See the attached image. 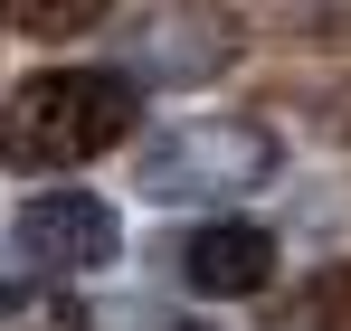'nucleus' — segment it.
Instances as JSON below:
<instances>
[{
	"label": "nucleus",
	"mask_w": 351,
	"mask_h": 331,
	"mask_svg": "<svg viewBox=\"0 0 351 331\" xmlns=\"http://www.w3.org/2000/svg\"><path fill=\"white\" fill-rule=\"evenodd\" d=\"M180 284L209 293V303L266 293V284H276V237H266L256 218H209V227H190V246H180Z\"/></svg>",
	"instance_id": "39448f33"
},
{
	"label": "nucleus",
	"mask_w": 351,
	"mask_h": 331,
	"mask_svg": "<svg viewBox=\"0 0 351 331\" xmlns=\"http://www.w3.org/2000/svg\"><path fill=\"white\" fill-rule=\"evenodd\" d=\"M114 246H123V227L95 189H38L19 209V256L48 275H95V265H114Z\"/></svg>",
	"instance_id": "7ed1b4c3"
},
{
	"label": "nucleus",
	"mask_w": 351,
	"mask_h": 331,
	"mask_svg": "<svg viewBox=\"0 0 351 331\" xmlns=\"http://www.w3.org/2000/svg\"><path fill=\"white\" fill-rule=\"evenodd\" d=\"M180 331H199V322H180Z\"/></svg>",
	"instance_id": "1a4fd4ad"
},
{
	"label": "nucleus",
	"mask_w": 351,
	"mask_h": 331,
	"mask_svg": "<svg viewBox=\"0 0 351 331\" xmlns=\"http://www.w3.org/2000/svg\"><path fill=\"white\" fill-rule=\"evenodd\" d=\"M266 180H276V133L247 123V114H199L143 152V199H162V209L237 199V189H266Z\"/></svg>",
	"instance_id": "f03ea898"
},
{
	"label": "nucleus",
	"mask_w": 351,
	"mask_h": 331,
	"mask_svg": "<svg viewBox=\"0 0 351 331\" xmlns=\"http://www.w3.org/2000/svg\"><path fill=\"white\" fill-rule=\"evenodd\" d=\"M228 57H237L228 10H162V19H143L123 76H133V85H209Z\"/></svg>",
	"instance_id": "20e7f679"
},
{
	"label": "nucleus",
	"mask_w": 351,
	"mask_h": 331,
	"mask_svg": "<svg viewBox=\"0 0 351 331\" xmlns=\"http://www.w3.org/2000/svg\"><path fill=\"white\" fill-rule=\"evenodd\" d=\"M332 313H342V284H313V293H304L276 331H332Z\"/></svg>",
	"instance_id": "6e6552de"
},
{
	"label": "nucleus",
	"mask_w": 351,
	"mask_h": 331,
	"mask_svg": "<svg viewBox=\"0 0 351 331\" xmlns=\"http://www.w3.org/2000/svg\"><path fill=\"white\" fill-rule=\"evenodd\" d=\"M143 114V85L123 66H38L10 105H0V161L10 170H76L114 152Z\"/></svg>",
	"instance_id": "f257e3e1"
},
{
	"label": "nucleus",
	"mask_w": 351,
	"mask_h": 331,
	"mask_svg": "<svg viewBox=\"0 0 351 331\" xmlns=\"http://www.w3.org/2000/svg\"><path fill=\"white\" fill-rule=\"evenodd\" d=\"M0 331H86V303L66 284H19L0 293Z\"/></svg>",
	"instance_id": "423d86ee"
},
{
	"label": "nucleus",
	"mask_w": 351,
	"mask_h": 331,
	"mask_svg": "<svg viewBox=\"0 0 351 331\" xmlns=\"http://www.w3.org/2000/svg\"><path fill=\"white\" fill-rule=\"evenodd\" d=\"M114 0H0V29H29V38H76L95 29Z\"/></svg>",
	"instance_id": "0eeeda50"
}]
</instances>
